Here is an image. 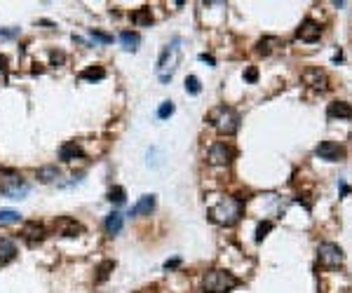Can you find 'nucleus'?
Instances as JSON below:
<instances>
[{
    "instance_id": "nucleus-18",
    "label": "nucleus",
    "mask_w": 352,
    "mask_h": 293,
    "mask_svg": "<svg viewBox=\"0 0 352 293\" xmlns=\"http://www.w3.org/2000/svg\"><path fill=\"white\" fill-rule=\"evenodd\" d=\"M305 82L312 85V87H317V89H326V75L319 73V70H308V73H305Z\"/></svg>"
},
{
    "instance_id": "nucleus-16",
    "label": "nucleus",
    "mask_w": 352,
    "mask_h": 293,
    "mask_svg": "<svg viewBox=\"0 0 352 293\" xmlns=\"http://www.w3.org/2000/svg\"><path fill=\"white\" fill-rule=\"evenodd\" d=\"M132 24H134V26H150V24H153V14H150L148 7L136 10V12L132 14Z\"/></svg>"
},
{
    "instance_id": "nucleus-22",
    "label": "nucleus",
    "mask_w": 352,
    "mask_h": 293,
    "mask_svg": "<svg viewBox=\"0 0 352 293\" xmlns=\"http://www.w3.org/2000/svg\"><path fill=\"white\" fill-rule=\"evenodd\" d=\"M113 267H115L113 260H103L101 265L96 267V281H106V279H108V274L113 272Z\"/></svg>"
},
{
    "instance_id": "nucleus-20",
    "label": "nucleus",
    "mask_w": 352,
    "mask_h": 293,
    "mask_svg": "<svg viewBox=\"0 0 352 293\" xmlns=\"http://www.w3.org/2000/svg\"><path fill=\"white\" fill-rule=\"evenodd\" d=\"M106 78V70L101 66H92V68L82 70L80 73V80H89V82H96V80H103Z\"/></svg>"
},
{
    "instance_id": "nucleus-32",
    "label": "nucleus",
    "mask_w": 352,
    "mask_h": 293,
    "mask_svg": "<svg viewBox=\"0 0 352 293\" xmlns=\"http://www.w3.org/2000/svg\"><path fill=\"white\" fill-rule=\"evenodd\" d=\"M5 68H7V59L0 54V70H5Z\"/></svg>"
},
{
    "instance_id": "nucleus-31",
    "label": "nucleus",
    "mask_w": 352,
    "mask_h": 293,
    "mask_svg": "<svg viewBox=\"0 0 352 293\" xmlns=\"http://www.w3.org/2000/svg\"><path fill=\"white\" fill-rule=\"evenodd\" d=\"M52 61L61 63V61H64V54H61V52H52Z\"/></svg>"
},
{
    "instance_id": "nucleus-30",
    "label": "nucleus",
    "mask_w": 352,
    "mask_h": 293,
    "mask_svg": "<svg viewBox=\"0 0 352 293\" xmlns=\"http://www.w3.org/2000/svg\"><path fill=\"white\" fill-rule=\"evenodd\" d=\"M179 263H181V260H179V258H174V260H167V263H164V270H174V267H179Z\"/></svg>"
},
{
    "instance_id": "nucleus-28",
    "label": "nucleus",
    "mask_w": 352,
    "mask_h": 293,
    "mask_svg": "<svg viewBox=\"0 0 352 293\" xmlns=\"http://www.w3.org/2000/svg\"><path fill=\"white\" fill-rule=\"evenodd\" d=\"M270 228H272V223H261V225H258V235H256L258 242H261V239L265 237V232L270 230Z\"/></svg>"
},
{
    "instance_id": "nucleus-33",
    "label": "nucleus",
    "mask_w": 352,
    "mask_h": 293,
    "mask_svg": "<svg viewBox=\"0 0 352 293\" xmlns=\"http://www.w3.org/2000/svg\"><path fill=\"white\" fill-rule=\"evenodd\" d=\"M0 265H3V258H0Z\"/></svg>"
},
{
    "instance_id": "nucleus-27",
    "label": "nucleus",
    "mask_w": 352,
    "mask_h": 293,
    "mask_svg": "<svg viewBox=\"0 0 352 293\" xmlns=\"http://www.w3.org/2000/svg\"><path fill=\"white\" fill-rule=\"evenodd\" d=\"M0 253H5V258H12L17 253V249H14V244L10 239H0Z\"/></svg>"
},
{
    "instance_id": "nucleus-21",
    "label": "nucleus",
    "mask_w": 352,
    "mask_h": 293,
    "mask_svg": "<svg viewBox=\"0 0 352 293\" xmlns=\"http://www.w3.org/2000/svg\"><path fill=\"white\" fill-rule=\"evenodd\" d=\"M21 216L19 211H14V209H0V225H14L19 223Z\"/></svg>"
},
{
    "instance_id": "nucleus-9",
    "label": "nucleus",
    "mask_w": 352,
    "mask_h": 293,
    "mask_svg": "<svg viewBox=\"0 0 352 293\" xmlns=\"http://www.w3.org/2000/svg\"><path fill=\"white\" fill-rule=\"evenodd\" d=\"M45 235H47L45 225L35 223V221H31V223H26L24 228H21V237L26 239L28 244H38V242H42V239H45Z\"/></svg>"
},
{
    "instance_id": "nucleus-12",
    "label": "nucleus",
    "mask_w": 352,
    "mask_h": 293,
    "mask_svg": "<svg viewBox=\"0 0 352 293\" xmlns=\"http://www.w3.org/2000/svg\"><path fill=\"white\" fill-rule=\"evenodd\" d=\"M155 209V195H143L139 202H136L132 209H129V216H141V213H150Z\"/></svg>"
},
{
    "instance_id": "nucleus-23",
    "label": "nucleus",
    "mask_w": 352,
    "mask_h": 293,
    "mask_svg": "<svg viewBox=\"0 0 352 293\" xmlns=\"http://www.w3.org/2000/svg\"><path fill=\"white\" fill-rule=\"evenodd\" d=\"M125 197H127V192H125L122 185H115V188H110V190H108V199L113 202V204H122Z\"/></svg>"
},
{
    "instance_id": "nucleus-3",
    "label": "nucleus",
    "mask_w": 352,
    "mask_h": 293,
    "mask_svg": "<svg viewBox=\"0 0 352 293\" xmlns=\"http://www.w3.org/2000/svg\"><path fill=\"white\" fill-rule=\"evenodd\" d=\"M207 120L218 134H225V136H232L237 129H240V115L237 110L230 106H216L207 113Z\"/></svg>"
},
{
    "instance_id": "nucleus-8",
    "label": "nucleus",
    "mask_w": 352,
    "mask_h": 293,
    "mask_svg": "<svg viewBox=\"0 0 352 293\" xmlns=\"http://www.w3.org/2000/svg\"><path fill=\"white\" fill-rule=\"evenodd\" d=\"M54 232L64 235V237H75L78 232H82V225L75 218H71V216H61V218L54 221Z\"/></svg>"
},
{
    "instance_id": "nucleus-6",
    "label": "nucleus",
    "mask_w": 352,
    "mask_h": 293,
    "mask_svg": "<svg viewBox=\"0 0 352 293\" xmlns=\"http://www.w3.org/2000/svg\"><path fill=\"white\" fill-rule=\"evenodd\" d=\"M317 258H319L322 265L336 267V265H340V263L345 260V253H343V249H340L338 244H333V242H324V244L317 246Z\"/></svg>"
},
{
    "instance_id": "nucleus-24",
    "label": "nucleus",
    "mask_w": 352,
    "mask_h": 293,
    "mask_svg": "<svg viewBox=\"0 0 352 293\" xmlns=\"http://www.w3.org/2000/svg\"><path fill=\"white\" fill-rule=\"evenodd\" d=\"M89 35H92V40L101 42V45H110V42H113V35L103 33V31H96V28H92V31H89Z\"/></svg>"
},
{
    "instance_id": "nucleus-11",
    "label": "nucleus",
    "mask_w": 352,
    "mask_h": 293,
    "mask_svg": "<svg viewBox=\"0 0 352 293\" xmlns=\"http://www.w3.org/2000/svg\"><path fill=\"white\" fill-rule=\"evenodd\" d=\"M319 35H322V28H319L317 21H312V19H305L303 26L298 28V38H301V40H305V42L319 40Z\"/></svg>"
},
{
    "instance_id": "nucleus-1",
    "label": "nucleus",
    "mask_w": 352,
    "mask_h": 293,
    "mask_svg": "<svg viewBox=\"0 0 352 293\" xmlns=\"http://www.w3.org/2000/svg\"><path fill=\"white\" fill-rule=\"evenodd\" d=\"M181 45L183 40L176 35L169 45H164L162 52H160V59H157V78L162 85H169L171 78H174L176 68H179V61H181Z\"/></svg>"
},
{
    "instance_id": "nucleus-14",
    "label": "nucleus",
    "mask_w": 352,
    "mask_h": 293,
    "mask_svg": "<svg viewBox=\"0 0 352 293\" xmlns=\"http://www.w3.org/2000/svg\"><path fill=\"white\" fill-rule=\"evenodd\" d=\"M329 115L331 117H347L350 120L352 117V106L345 101H333L331 106H329Z\"/></svg>"
},
{
    "instance_id": "nucleus-29",
    "label": "nucleus",
    "mask_w": 352,
    "mask_h": 293,
    "mask_svg": "<svg viewBox=\"0 0 352 293\" xmlns=\"http://www.w3.org/2000/svg\"><path fill=\"white\" fill-rule=\"evenodd\" d=\"M244 78H247V80H249V82H256V78H258L256 68H249V70H247V73H244Z\"/></svg>"
},
{
    "instance_id": "nucleus-25",
    "label": "nucleus",
    "mask_w": 352,
    "mask_h": 293,
    "mask_svg": "<svg viewBox=\"0 0 352 293\" xmlns=\"http://www.w3.org/2000/svg\"><path fill=\"white\" fill-rule=\"evenodd\" d=\"M200 80H197L195 75H188L186 78V92H190V94H200Z\"/></svg>"
},
{
    "instance_id": "nucleus-13",
    "label": "nucleus",
    "mask_w": 352,
    "mask_h": 293,
    "mask_svg": "<svg viewBox=\"0 0 352 293\" xmlns=\"http://www.w3.org/2000/svg\"><path fill=\"white\" fill-rule=\"evenodd\" d=\"M85 153H82V148L75 141H68V143H64L59 148V157L64 160V162H71V160H75V157H82Z\"/></svg>"
},
{
    "instance_id": "nucleus-10",
    "label": "nucleus",
    "mask_w": 352,
    "mask_h": 293,
    "mask_svg": "<svg viewBox=\"0 0 352 293\" xmlns=\"http://www.w3.org/2000/svg\"><path fill=\"white\" fill-rule=\"evenodd\" d=\"M317 157H322V160H329V162H336L338 157H343V148L340 145H336L333 141H322V143L317 145Z\"/></svg>"
},
{
    "instance_id": "nucleus-7",
    "label": "nucleus",
    "mask_w": 352,
    "mask_h": 293,
    "mask_svg": "<svg viewBox=\"0 0 352 293\" xmlns=\"http://www.w3.org/2000/svg\"><path fill=\"white\" fill-rule=\"evenodd\" d=\"M232 160H235V148L230 143L218 141V143H214L209 148V164H214V167H225Z\"/></svg>"
},
{
    "instance_id": "nucleus-15",
    "label": "nucleus",
    "mask_w": 352,
    "mask_h": 293,
    "mask_svg": "<svg viewBox=\"0 0 352 293\" xmlns=\"http://www.w3.org/2000/svg\"><path fill=\"white\" fill-rule=\"evenodd\" d=\"M120 42H122V47H125V49L134 52V49L139 47L141 38H139V33H134V31H122V33H120Z\"/></svg>"
},
{
    "instance_id": "nucleus-17",
    "label": "nucleus",
    "mask_w": 352,
    "mask_h": 293,
    "mask_svg": "<svg viewBox=\"0 0 352 293\" xmlns=\"http://www.w3.org/2000/svg\"><path fill=\"white\" fill-rule=\"evenodd\" d=\"M59 167H54V164H49V167H42V169H38V181H42V183H52V181H56L59 178Z\"/></svg>"
},
{
    "instance_id": "nucleus-19",
    "label": "nucleus",
    "mask_w": 352,
    "mask_h": 293,
    "mask_svg": "<svg viewBox=\"0 0 352 293\" xmlns=\"http://www.w3.org/2000/svg\"><path fill=\"white\" fill-rule=\"evenodd\" d=\"M122 223H125V221H122V213L113 211L108 218H106V232H108V235H118V232L122 230Z\"/></svg>"
},
{
    "instance_id": "nucleus-4",
    "label": "nucleus",
    "mask_w": 352,
    "mask_h": 293,
    "mask_svg": "<svg viewBox=\"0 0 352 293\" xmlns=\"http://www.w3.org/2000/svg\"><path fill=\"white\" fill-rule=\"evenodd\" d=\"M237 284H240V279L235 274L225 272V270H211V272L204 274V291L209 293H225L235 288Z\"/></svg>"
},
{
    "instance_id": "nucleus-2",
    "label": "nucleus",
    "mask_w": 352,
    "mask_h": 293,
    "mask_svg": "<svg viewBox=\"0 0 352 293\" xmlns=\"http://www.w3.org/2000/svg\"><path fill=\"white\" fill-rule=\"evenodd\" d=\"M244 202L240 197H223L218 204H214L209 209V218L218 225H235L242 218Z\"/></svg>"
},
{
    "instance_id": "nucleus-5",
    "label": "nucleus",
    "mask_w": 352,
    "mask_h": 293,
    "mask_svg": "<svg viewBox=\"0 0 352 293\" xmlns=\"http://www.w3.org/2000/svg\"><path fill=\"white\" fill-rule=\"evenodd\" d=\"M0 192L10 199H24L28 195V183L17 174H10L0 181Z\"/></svg>"
},
{
    "instance_id": "nucleus-26",
    "label": "nucleus",
    "mask_w": 352,
    "mask_h": 293,
    "mask_svg": "<svg viewBox=\"0 0 352 293\" xmlns=\"http://www.w3.org/2000/svg\"><path fill=\"white\" fill-rule=\"evenodd\" d=\"M169 115H174V103H171V101H164L162 106L157 108V117H160V120H167Z\"/></svg>"
}]
</instances>
